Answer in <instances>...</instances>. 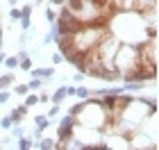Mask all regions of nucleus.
I'll return each instance as SVG.
<instances>
[{
	"label": "nucleus",
	"mask_w": 159,
	"mask_h": 150,
	"mask_svg": "<svg viewBox=\"0 0 159 150\" xmlns=\"http://www.w3.org/2000/svg\"><path fill=\"white\" fill-rule=\"evenodd\" d=\"M107 32L111 37H116L120 43L129 46H141L143 41H148V30L141 20V14L136 11H114L107 18Z\"/></svg>",
	"instance_id": "nucleus-1"
},
{
	"label": "nucleus",
	"mask_w": 159,
	"mask_h": 150,
	"mask_svg": "<svg viewBox=\"0 0 159 150\" xmlns=\"http://www.w3.org/2000/svg\"><path fill=\"white\" fill-rule=\"evenodd\" d=\"M73 120L84 127H93V130L102 132V127L109 123V116H107V109L102 107V100L89 98L77 102V114L73 116Z\"/></svg>",
	"instance_id": "nucleus-2"
},
{
	"label": "nucleus",
	"mask_w": 159,
	"mask_h": 150,
	"mask_svg": "<svg viewBox=\"0 0 159 150\" xmlns=\"http://www.w3.org/2000/svg\"><path fill=\"white\" fill-rule=\"evenodd\" d=\"M107 34V25H82L75 34H70V43H73L75 55H86L100 43Z\"/></svg>",
	"instance_id": "nucleus-3"
},
{
	"label": "nucleus",
	"mask_w": 159,
	"mask_h": 150,
	"mask_svg": "<svg viewBox=\"0 0 159 150\" xmlns=\"http://www.w3.org/2000/svg\"><path fill=\"white\" fill-rule=\"evenodd\" d=\"M136 68H139V46L120 43L114 55V73L123 80V77L132 75Z\"/></svg>",
	"instance_id": "nucleus-4"
},
{
	"label": "nucleus",
	"mask_w": 159,
	"mask_h": 150,
	"mask_svg": "<svg viewBox=\"0 0 159 150\" xmlns=\"http://www.w3.org/2000/svg\"><path fill=\"white\" fill-rule=\"evenodd\" d=\"M118 46H120V41H118L116 37H111L109 32H107L105 37L100 39V43L93 48V52L98 55V59H100V64L105 66L107 73H114V55H116Z\"/></svg>",
	"instance_id": "nucleus-5"
},
{
	"label": "nucleus",
	"mask_w": 159,
	"mask_h": 150,
	"mask_svg": "<svg viewBox=\"0 0 159 150\" xmlns=\"http://www.w3.org/2000/svg\"><path fill=\"white\" fill-rule=\"evenodd\" d=\"M70 137H73L75 141H80L86 150H89V148H98L100 143H102V132L93 130V127H84L80 123H73V127H70Z\"/></svg>",
	"instance_id": "nucleus-6"
},
{
	"label": "nucleus",
	"mask_w": 159,
	"mask_h": 150,
	"mask_svg": "<svg viewBox=\"0 0 159 150\" xmlns=\"http://www.w3.org/2000/svg\"><path fill=\"white\" fill-rule=\"evenodd\" d=\"M129 150H157V139H152L143 130H136L129 137Z\"/></svg>",
	"instance_id": "nucleus-7"
},
{
	"label": "nucleus",
	"mask_w": 159,
	"mask_h": 150,
	"mask_svg": "<svg viewBox=\"0 0 159 150\" xmlns=\"http://www.w3.org/2000/svg\"><path fill=\"white\" fill-rule=\"evenodd\" d=\"M102 146L105 150H129V139L123 134H102Z\"/></svg>",
	"instance_id": "nucleus-8"
},
{
	"label": "nucleus",
	"mask_w": 159,
	"mask_h": 150,
	"mask_svg": "<svg viewBox=\"0 0 159 150\" xmlns=\"http://www.w3.org/2000/svg\"><path fill=\"white\" fill-rule=\"evenodd\" d=\"M30 75L32 77H39V80L46 84L55 77V66H32L30 68Z\"/></svg>",
	"instance_id": "nucleus-9"
},
{
	"label": "nucleus",
	"mask_w": 159,
	"mask_h": 150,
	"mask_svg": "<svg viewBox=\"0 0 159 150\" xmlns=\"http://www.w3.org/2000/svg\"><path fill=\"white\" fill-rule=\"evenodd\" d=\"M73 123H75L73 116H70V114H64L61 120H59V127H57V141L70 137V127H73Z\"/></svg>",
	"instance_id": "nucleus-10"
},
{
	"label": "nucleus",
	"mask_w": 159,
	"mask_h": 150,
	"mask_svg": "<svg viewBox=\"0 0 159 150\" xmlns=\"http://www.w3.org/2000/svg\"><path fill=\"white\" fill-rule=\"evenodd\" d=\"M25 116H27V107L25 105H18V107H14V109L9 111V118H11L14 125H20L25 120Z\"/></svg>",
	"instance_id": "nucleus-11"
},
{
	"label": "nucleus",
	"mask_w": 159,
	"mask_h": 150,
	"mask_svg": "<svg viewBox=\"0 0 159 150\" xmlns=\"http://www.w3.org/2000/svg\"><path fill=\"white\" fill-rule=\"evenodd\" d=\"M148 9H157V0H134L132 11L143 14V11H148Z\"/></svg>",
	"instance_id": "nucleus-12"
},
{
	"label": "nucleus",
	"mask_w": 159,
	"mask_h": 150,
	"mask_svg": "<svg viewBox=\"0 0 159 150\" xmlns=\"http://www.w3.org/2000/svg\"><path fill=\"white\" fill-rule=\"evenodd\" d=\"M68 98V93H66V84L64 87H57L55 89V93H50V105H59L61 107V102Z\"/></svg>",
	"instance_id": "nucleus-13"
},
{
	"label": "nucleus",
	"mask_w": 159,
	"mask_h": 150,
	"mask_svg": "<svg viewBox=\"0 0 159 150\" xmlns=\"http://www.w3.org/2000/svg\"><path fill=\"white\" fill-rule=\"evenodd\" d=\"M14 82H16V77H14V73H11V70H9V73H5V75H0V91L9 89Z\"/></svg>",
	"instance_id": "nucleus-14"
},
{
	"label": "nucleus",
	"mask_w": 159,
	"mask_h": 150,
	"mask_svg": "<svg viewBox=\"0 0 159 150\" xmlns=\"http://www.w3.org/2000/svg\"><path fill=\"white\" fill-rule=\"evenodd\" d=\"M34 125H37L39 130H43V132H46L48 127H50V120L46 118V114H34Z\"/></svg>",
	"instance_id": "nucleus-15"
},
{
	"label": "nucleus",
	"mask_w": 159,
	"mask_h": 150,
	"mask_svg": "<svg viewBox=\"0 0 159 150\" xmlns=\"http://www.w3.org/2000/svg\"><path fill=\"white\" fill-rule=\"evenodd\" d=\"M2 64L7 66V70H11V73H14V70L18 68V57H16V55H7Z\"/></svg>",
	"instance_id": "nucleus-16"
},
{
	"label": "nucleus",
	"mask_w": 159,
	"mask_h": 150,
	"mask_svg": "<svg viewBox=\"0 0 159 150\" xmlns=\"http://www.w3.org/2000/svg\"><path fill=\"white\" fill-rule=\"evenodd\" d=\"M23 105L27 107V109H30V107H34V105H39V93H34V91H27Z\"/></svg>",
	"instance_id": "nucleus-17"
},
{
	"label": "nucleus",
	"mask_w": 159,
	"mask_h": 150,
	"mask_svg": "<svg viewBox=\"0 0 159 150\" xmlns=\"http://www.w3.org/2000/svg\"><path fill=\"white\" fill-rule=\"evenodd\" d=\"M37 148L39 150H55V139H46V137H43L37 143Z\"/></svg>",
	"instance_id": "nucleus-18"
},
{
	"label": "nucleus",
	"mask_w": 159,
	"mask_h": 150,
	"mask_svg": "<svg viewBox=\"0 0 159 150\" xmlns=\"http://www.w3.org/2000/svg\"><path fill=\"white\" fill-rule=\"evenodd\" d=\"M34 148V141L30 137H23V139H18V148L16 150H32Z\"/></svg>",
	"instance_id": "nucleus-19"
},
{
	"label": "nucleus",
	"mask_w": 159,
	"mask_h": 150,
	"mask_svg": "<svg viewBox=\"0 0 159 150\" xmlns=\"http://www.w3.org/2000/svg\"><path fill=\"white\" fill-rule=\"evenodd\" d=\"M9 137L14 139V137H16V139H23L25 137V130H23V125H11V130H9Z\"/></svg>",
	"instance_id": "nucleus-20"
},
{
	"label": "nucleus",
	"mask_w": 159,
	"mask_h": 150,
	"mask_svg": "<svg viewBox=\"0 0 159 150\" xmlns=\"http://www.w3.org/2000/svg\"><path fill=\"white\" fill-rule=\"evenodd\" d=\"M41 87H43V82L39 80V77H32V80L27 82V89H30V91H34V93H39V91H41Z\"/></svg>",
	"instance_id": "nucleus-21"
},
{
	"label": "nucleus",
	"mask_w": 159,
	"mask_h": 150,
	"mask_svg": "<svg viewBox=\"0 0 159 150\" xmlns=\"http://www.w3.org/2000/svg\"><path fill=\"white\" fill-rule=\"evenodd\" d=\"M75 96H77L80 100H89V96H91V89H86V87H82V84H80V87L75 89Z\"/></svg>",
	"instance_id": "nucleus-22"
},
{
	"label": "nucleus",
	"mask_w": 159,
	"mask_h": 150,
	"mask_svg": "<svg viewBox=\"0 0 159 150\" xmlns=\"http://www.w3.org/2000/svg\"><path fill=\"white\" fill-rule=\"evenodd\" d=\"M57 116H59V105H50V109L46 111V118L50 120V123H52Z\"/></svg>",
	"instance_id": "nucleus-23"
},
{
	"label": "nucleus",
	"mask_w": 159,
	"mask_h": 150,
	"mask_svg": "<svg viewBox=\"0 0 159 150\" xmlns=\"http://www.w3.org/2000/svg\"><path fill=\"white\" fill-rule=\"evenodd\" d=\"M20 16H23V14H20V7H11V9H9V18L14 20V23H18Z\"/></svg>",
	"instance_id": "nucleus-24"
},
{
	"label": "nucleus",
	"mask_w": 159,
	"mask_h": 150,
	"mask_svg": "<svg viewBox=\"0 0 159 150\" xmlns=\"http://www.w3.org/2000/svg\"><path fill=\"white\" fill-rule=\"evenodd\" d=\"M46 20H48L50 25H52L55 20H57V11L52 9V7H46Z\"/></svg>",
	"instance_id": "nucleus-25"
},
{
	"label": "nucleus",
	"mask_w": 159,
	"mask_h": 150,
	"mask_svg": "<svg viewBox=\"0 0 159 150\" xmlns=\"http://www.w3.org/2000/svg\"><path fill=\"white\" fill-rule=\"evenodd\" d=\"M11 87H14V93H16V96H25L27 91H30L27 84H11Z\"/></svg>",
	"instance_id": "nucleus-26"
},
{
	"label": "nucleus",
	"mask_w": 159,
	"mask_h": 150,
	"mask_svg": "<svg viewBox=\"0 0 159 150\" xmlns=\"http://www.w3.org/2000/svg\"><path fill=\"white\" fill-rule=\"evenodd\" d=\"M9 100H11V91H9V89L0 91V105H7Z\"/></svg>",
	"instance_id": "nucleus-27"
},
{
	"label": "nucleus",
	"mask_w": 159,
	"mask_h": 150,
	"mask_svg": "<svg viewBox=\"0 0 159 150\" xmlns=\"http://www.w3.org/2000/svg\"><path fill=\"white\" fill-rule=\"evenodd\" d=\"M32 141H34V143H39V141L43 139V130H39V127H34V130H32V137H30Z\"/></svg>",
	"instance_id": "nucleus-28"
},
{
	"label": "nucleus",
	"mask_w": 159,
	"mask_h": 150,
	"mask_svg": "<svg viewBox=\"0 0 159 150\" xmlns=\"http://www.w3.org/2000/svg\"><path fill=\"white\" fill-rule=\"evenodd\" d=\"M11 118L9 116H2V118H0V127H2V130H11Z\"/></svg>",
	"instance_id": "nucleus-29"
},
{
	"label": "nucleus",
	"mask_w": 159,
	"mask_h": 150,
	"mask_svg": "<svg viewBox=\"0 0 159 150\" xmlns=\"http://www.w3.org/2000/svg\"><path fill=\"white\" fill-rule=\"evenodd\" d=\"M50 59H52V66H59V64L64 61V55H61V52H55Z\"/></svg>",
	"instance_id": "nucleus-30"
},
{
	"label": "nucleus",
	"mask_w": 159,
	"mask_h": 150,
	"mask_svg": "<svg viewBox=\"0 0 159 150\" xmlns=\"http://www.w3.org/2000/svg\"><path fill=\"white\" fill-rule=\"evenodd\" d=\"M39 102L50 105V93H48V91H41V93H39Z\"/></svg>",
	"instance_id": "nucleus-31"
},
{
	"label": "nucleus",
	"mask_w": 159,
	"mask_h": 150,
	"mask_svg": "<svg viewBox=\"0 0 159 150\" xmlns=\"http://www.w3.org/2000/svg\"><path fill=\"white\" fill-rule=\"evenodd\" d=\"M41 43H43V46H50V43H55V41H52V32H50V30L46 32V37H43V41H41Z\"/></svg>",
	"instance_id": "nucleus-32"
},
{
	"label": "nucleus",
	"mask_w": 159,
	"mask_h": 150,
	"mask_svg": "<svg viewBox=\"0 0 159 150\" xmlns=\"http://www.w3.org/2000/svg\"><path fill=\"white\" fill-rule=\"evenodd\" d=\"M73 80H75V82L80 84V82H82V80H84V75H82V73H75V75H73Z\"/></svg>",
	"instance_id": "nucleus-33"
},
{
	"label": "nucleus",
	"mask_w": 159,
	"mask_h": 150,
	"mask_svg": "<svg viewBox=\"0 0 159 150\" xmlns=\"http://www.w3.org/2000/svg\"><path fill=\"white\" fill-rule=\"evenodd\" d=\"M50 5H59V7H64V5H66V0H50Z\"/></svg>",
	"instance_id": "nucleus-34"
},
{
	"label": "nucleus",
	"mask_w": 159,
	"mask_h": 150,
	"mask_svg": "<svg viewBox=\"0 0 159 150\" xmlns=\"http://www.w3.org/2000/svg\"><path fill=\"white\" fill-rule=\"evenodd\" d=\"M43 2H46V0H34V2H32V7H37V5H43Z\"/></svg>",
	"instance_id": "nucleus-35"
},
{
	"label": "nucleus",
	"mask_w": 159,
	"mask_h": 150,
	"mask_svg": "<svg viewBox=\"0 0 159 150\" xmlns=\"http://www.w3.org/2000/svg\"><path fill=\"white\" fill-rule=\"evenodd\" d=\"M9 5L11 7H18V0H9Z\"/></svg>",
	"instance_id": "nucleus-36"
},
{
	"label": "nucleus",
	"mask_w": 159,
	"mask_h": 150,
	"mask_svg": "<svg viewBox=\"0 0 159 150\" xmlns=\"http://www.w3.org/2000/svg\"><path fill=\"white\" fill-rule=\"evenodd\" d=\"M89 150H105V148H102V146H98V148H89Z\"/></svg>",
	"instance_id": "nucleus-37"
},
{
	"label": "nucleus",
	"mask_w": 159,
	"mask_h": 150,
	"mask_svg": "<svg viewBox=\"0 0 159 150\" xmlns=\"http://www.w3.org/2000/svg\"><path fill=\"white\" fill-rule=\"evenodd\" d=\"M0 37H2V23H0Z\"/></svg>",
	"instance_id": "nucleus-38"
},
{
	"label": "nucleus",
	"mask_w": 159,
	"mask_h": 150,
	"mask_svg": "<svg viewBox=\"0 0 159 150\" xmlns=\"http://www.w3.org/2000/svg\"><path fill=\"white\" fill-rule=\"evenodd\" d=\"M11 150H16V148H11Z\"/></svg>",
	"instance_id": "nucleus-39"
}]
</instances>
